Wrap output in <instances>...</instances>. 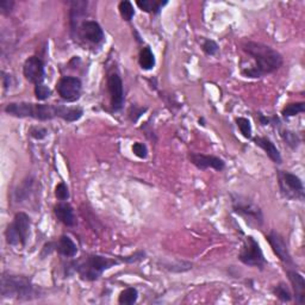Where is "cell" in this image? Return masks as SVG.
Instances as JSON below:
<instances>
[{"label":"cell","mask_w":305,"mask_h":305,"mask_svg":"<svg viewBox=\"0 0 305 305\" xmlns=\"http://www.w3.org/2000/svg\"><path fill=\"white\" fill-rule=\"evenodd\" d=\"M138 292L135 288H128L120 292L118 297V303L122 305H132L137 302Z\"/></svg>","instance_id":"7402d4cb"},{"label":"cell","mask_w":305,"mask_h":305,"mask_svg":"<svg viewBox=\"0 0 305 305\" xmlns=\"http://www.w3.org/2000/svg\"><path fill=\"white\" fill-rule=\"evenodd\" d=\"M5 112L18 118H34L38 120H50L61 118L66 122H77L83 117L81 107H69L54 104H34V102H10L6 105Z\"/></svg>","instance_id":"6da1fadb"},{"label":"cell","mask_w":305,"mask_h":305,"mask_svg":"<svg viewBox=\"0 0 305 305\" xmlns=\"http://www.w3.org/2000/svg\"><path fill=\"white\" fill-rule=\"evenodd\" d=\"M118 10L120 16L126 22H130V20L134 18L135 16V10H134V6L130 1H128V0H123V1L119 2L118 5Z\"/></svg>","instance_id":"cb8c5ba5"},{"label":"cell","mask_w":305,"mask_h":305,"mask_svg":"<svg viewBox=\"0 0 305 305\" xmlns=\"http://www.w3.org/2000/svg\"><path fill=\"white\" fill-rule=\"evenodd\" d=\"M132 153H134L137 158L146 159L148 155L147 146L144 143H141V142H136V143H134V146H132Z\"/></svg>","instance_id":"1f68e13d"},{"label":"cell","mask_w":305,"mask_h":305,"mask_svg":"<svg viewBox=\"0 0 305 305\" xmlns=\"http://www.w3.org/2000/svg\"><path fill=\"white\" fill-rule=\"evenodd\" d=\"M202 48H203L204 53L206 54V55H210V56L216 55L219 50L218 44H217L213 40H205L203 45H202Z\"/></svg>","instance_id":"f546056e"},{"label":"cell","mask_w":305,"mask_h":305,"mask_svg":"<svg viewBox=\"0 0 305 305\" xmlns=\"http://www.w3.org/2000/svg\"><path fill=\"white\" fill-rule=\"evenodd\" d=\"M288 276L292 286H294L295 298L298 304L305 303V280L301 273L296 271H288Z\"/></svg>","instance_id":"9a60e30c"},{"label":"cell","mask_w":305,"mask_h":305,"mask_svg":"<svg viewBox=\"0 0 305 305\" xmlns=\"http://www.w3.org/2000/svg\"><path fill=\"white\" fill-rule=\"evenodd\" d=\"M107 91L110 95V102L112 111L122 110L124 105V91H123V81L118 73H111L107 77Z\"/></svg>","instance_id":"8fae6325"},{"label":"cell","mask_w":305,"mask_h":305,"mask_svg":"<svg viewBox=\"0 0 305 305\" xmlns=\"http://www.w3.org/2000/svg\"><path fill=\"white\" fill-rule=\"evenodd\" d=\"M243 50L255 61L253 67L242 69V74L246 78H261L278 71L283 66L282 54L270 45L249 41L243 44Z\"/></svg>","instance_id":"7a4b0ae2"},{"label":"cell","mask_w":305,"mask_h":305,"mask_svg":"<svg viewBox=\"0 0 305 305\" xmlns=\"http://www.w3.org/2000/svg\"><path fill=\"white\" fill-rule=\"evenodd\" d=\"M238 259L242 264L247 266H252V267H265L267 261H266L264 253L260 248V244L253 236L246 237L242 249H241Z\"/></svg>","instance_id":"52a82bcc"},{"label":"cell","mask_w":305,"mask_h":305,"mask_svg":"<svg viewBox=\"0 0 305 305\" xmlns=\"http://www.w3.org/2000/svg\"><path fill=\"white\" fill-rule=\"evenodd\" d=\"M273 292H274V295H276L282 302H290L292 300V295H291V292H290L289 288L283 283L279 284V285H277L276 288H274Z\"/></svg>","instance_id":"4316f807"},{"label":"cell","mask_w":305,"mask_h":305,"mask_svg":"<svg viewBox=\"0 0 305 305\" xmlns=\"http://www.w3.org/2000/svg\"><path fill=\"white\" fill-rule=\"evenodd\" d=\"M232 209L238 216L243 217L246 223L254 228H260L264 224V215L258 205L242 196L232 197Z\"/></svg>","instance_id":"5b68a950"},{"label":"cell","mask_w":305,"mask_h":305,"mask_svg":"<svg viewBox=\"0 0 305 305\" xmlns=\"http://www.w3.org/2000/svg\"><path fill=\"white\" fill-rule=\"evenodd\" d=\"M138 7L142 11L146 12H154L155 14H158L160 11L162 10L165 5H167V1H156V0H138L137 2Z\"/></svg>","instance_id":"44dd1931"},{"label":"cell","mask_w":305,"mask_h":305,"mask_svg":"<svg viewBox=\"0 0 305 305\" xmlns=\"http://www.w3.org/2000/svg\"><path fill=\"white\" fill-rule=\"evenodd\" d=\"M119 261L114 259L105 258L101 255H89L85 256L83 260L75 264L74 270L78 272L79 277L86 282H95L108 268L118 265Z\"/></svg>","instance_id":"277c9868"},{"label":"cell","mask_w":305,"mask_h":305,"mask_svg":"<svg viewBox=\"0 0 305 305\" xmlns=\"http://www.w3.org/2000/svg\"><path fill=\"white\" fill-rule=\"evenodd\" d=\"M56 91L63 101L74 102L80 98L83 84L77 77H63L57 83Z\"/></svg>","instance_id":"30bf717a"},{"label":"cell","mask_w":305,"mask_h":305,"mask_svg":"<svg viewBox=\"0 0 305 305\" xmlns=\"http://www.w3.org/2000/svg\"><path fill=\"white\" fill-rule=\"evenodd\" d=\"M282 137L284 138V141L288 143V146H290L292 149H296L300 144V138L298 136L295 134V132L289 131V130H284L282 131Z\"/></svg>","instance_id":"83f0119b"},{"label":"cell","mask_w":305,"mask_h":305,"mask_svg":"<svg viewBox=\"0 0 305 305\" xmlns=\"http://www.w3.org/2000/svg\"><path fill=\"white\" fill-rule=\"evenodd\" d=\"M259 119H260L262 125H267L268 123H270V119H268L267 117H265L264 114H261V113H259Z\"/></svg>","instance_id":"74e56055"},{"label":"cell","mask_w":305,"mask_h":305,"mask_svg":"<svg viewBox=\"0 0 305 305\" xmlns=\"http://www.w3.org/2000/svg\"><path fill=\"white\" fill-rule=\"evenodd\" d=\"M55 197L59 199V201H61V202L67 201V199L69 198L68 186L66 185L65 183H60L59 185L56 186V189H55Z\"/></svg>","instance_id":"4dcf8cb0"},{"label":"cell","mask_w":305,"mask_h":305,"mask_svg":"<svg viewBox=\"0 0 305 305\" xmlns=\"http://www.w3.org/2000/svg\"><path fill=\"white\" fill-rule=\"evenodd\" d=\"M190 161L192 162L198 170L205 171L207 168H212L215 171H223L225 167V162L222 159L212 155H203L198 153H190Z\"/></svg>","instance_id":"4fadbf2b"},{"label":"cell","mask_w":305,"mask_h":305,"mask_svg":"<svg viewBox=\"0 0 305 305\" xmlns=\"http://www.w3.org/2000/svg\"><path fill=\"white\" fill-rule=\"evenodd\" d=\"M254 143L267 154L268 158H270L274 164H282V155H280V152L278 150L276 144H274L270 138L260 137V136H259V137L254 138Z\"/></svg>","instance_id":"2e32d148"},{"label":"cell","mask_w":305,"mask_h":305,"mask_svg":"<svg viewBox=\"0 0 305 305\" xmlns=\"http://www.w3.org/2000/svg\"><path fill=\"white\" fill-rule=\"evenodd\" d=\"M50 89L47 85H44L43 83L35 85V96L38 101H45L50 97Z\"/></svg>","instance_id":"f1b7e54d"},{"label":"cell","mask_w":305,"mask_h":305,"mask_svg":"<svg viewBox=\"0 0 305 305\" xmlns=\"http://www.w3.org/2000/svg\"><path fill=\"white\" fill-rule=\"evenodd\" d=\"M11 84V75L2 73V85H4V89H7Z\"/></svg>","instance_id":"8d00e7d4"},{"label":"cell","mask_w":305,"mask_h":305,"mask_svg":"<svg viewBox=\"0 0 305 305\" xmlns=\"http://www.w3.org/2000/svg\"><path fill=\"white\" fill-rule=\"evenodd\" d=\"M138 63H140L141 68L144 71H150L155 66V56L150 49V47H144L141 50L140 57H138Z\"/></svg>","instance_id":"ffe728a7"},{"label":"cell","mask_w":305,"mask_h":305,"mask_svg":"<svg viewBox=\"0 0 305 305\" xmlns=\"http://www.w3.org/2000/svg\"><path fill=\"white\" fill-rule=\"evenodd\" d=\"M32 184H34V181H32L31 178L24 180V183L19 187H18L16 191L17 202H23L24 199H26L29 197L30 192H31V189H32Z\"/></svg>","instance_id":"d4e9b609"},{"label":"cell","mask_w":305,"mask_h":305,"mask_svg":"<svg viewBox=\"0 0 305 305\" xmlns=\"http://www.w3.org/2000/svg\"><path fill=\"white\" fill-rule=\"evenodd\" d=\"M279 185L282 193L289 199H301L304 198V186L303 181L296 174L290 172L279 171Z\"/></svg>","instance_id":"9c48e42d"},{"label":"cell","mask_w":305,"mask_h":305,"mask_svg":"<svg viewBox=\"0 0 305 305\" xmlns=\"http://www.w3.org/2000/svg\"><path fill=\"white\" fill-rule=\"evenodd\" d=\"M29 134L31 137H34L35 140H43V138L47 137L48 130L45 128H42V126H32L30 129Z\"/></svg>","instance_id":"d6a6232c"},{"label":"cell","mask_w":305,"mask_h":305,"mask_svg":"<svg viewBox=\"0 0 305 305\" xmlns=\"http://www.w3.org/2000/svg\"><path fill=\"white\" fill-rule=\"evenodd\" d=\"M87 1H81V0H77V1L71 2V26L72 32H75V30L79 28V25L84 20L81 18L86 14L87 8Z\"/></svg>","instance_id":"e0dca14e"},{"label":"cell","mask_w":305,"mask_h":305,"mask_svg":"<svg viewBox=\"0 0 305 305\" xmlns=\"http://www.w3.org/2000/svg\"><path fill=\"white\" fill-rule=\"evenodd\" d=\"M30 217L24 212H18L13 222L5 231L6 242L11 246H25L30 234Z\"/></svg>","instance_id":"8992f818"},{"label":"cell","mask_w":305,"mask_h":305,"mask_svg":"<svg viewBox=\"0 0 305 305\" xmlns=\"http://www.w3.org/2000/svg\"><path fill=\"white\" fill-rule=\"evenodd\" d=\"M304 111H305V104L303 102H292V104H288L283 108L282 114L284 117H286V118H289V117L297 116L298 113H303Z\"/></svg>","instance_id":"603a6c76"},{"label":"cell","mask_w":305,"mask_h":305,"mask_svg":"<svg viewBox=\"0 0 305 305\" xmlns=\"http://www.w3.org/2000/svg\"><path fill=\"white\" fill-rule=\"evenodd\" d=\"M268 243L271 244L272 249H273L274 254L280 259L285 264H292V258L290 254L288 246H286L285 240L280 234H278L276 231H272L266 236Z\"/></svg>","instance_id":"5bb4252c"},{"label":"cell","mask_w":305,"mask_h":305,"mask_svg":"<svg viewBox=\"0 0 305 305\" xmlns=\"http://www.w3.org/2000/svg\"><path fill=\"white\" fill-rule=\"evenodd\" d=\"M54 213L60 222L63 223L66 226L75 225V216L74 210L68 203H60L54 207Z\"/></svg>","instance_id":"ac0fdd59"},{"label":"cell","mask_w":305,"mask_h":305,"mask_svg":"<svg viewBox=\"0 0 305 305\" xmlns=\"http://www.w3.org/2000/svg\"><path fill=\"white\" fill-rule=\"evenodd\" d=\"M55 248L60 254L66 256V258H74L78 254V247L74 243V241L67 235H62L59 238V241L55 243Z\"/></svg>","instance_id":"d6986e66"},{"label":"cell","mask_w":305,"mask_h":305,"mask_svg":"<svg viewBox=\"0 0 305 305\" xmlns=\"http://www.w3.org/2000/svg\"><path fill=\"white\" fill-rule=\"evenodd\" d=\"M75 34L81 42L93 47L101 45L105 40L104 31L96 20H84L75 30Z\"/></svg>","instance_id":"ba28073f"},{"label":"cell","mask_w":305,"mask_h":305,"mask_svg":"<svg viewBox=\"0 0 305 305\" xmlns=\"http://www.w3.org/2000/svg\"><path fill=\"white\" fill-rule=\"evenodd\" d=\"M23 74L29 83L35 84V85L42 84L45 77L44 62L37 56L29 57L23 66Z\"/></svg>","instance_id":"7c38bea8"},{"label":"cell","mask_w":305,"mask_h":305,"mask_svg":"<svg viewBox=\"0 0 305 305\" xmlns=\"http://www.w3.org/2000/svg\"><path fill=\"white\" fill-rule=\"evenodd\" d=\"M235 122H236L237 128L240 129L241 134L243 135V137L246 138L252 137V124H250L249 119L243 118V117H238Z\"/></svg>","instance_id":"484cf974"},{"label":"cell","mask_w":305,"mask_h":305,"mask_svg":"<svg viewBox=\"0 0 305 305\" xmlns=\"http://www.w3.org/2000/svg\"><path fill=\"white\" fill-rule=\"evenodd\" d=\"M14 6V1L12 0H1L0 1V12H1L4 16H7L12 12V8Z\"/></svg>","instance_id":"e575fe53"},{"label":"cell","mask_w":305,"mask_h":305,"mask_svg":"<svg viewBox=\"0 0 305 305\" xmlns=\"http://www.w3.org/2000/svg\"><path fill=\"white\" fill-rule=\"evenodd\" d=\"M0 292H1L2 298L31 301L41 297L43 291L40 286L35 285L29 278L13 276V274H2Z\"/></svg>","instance_id":"3957f363"},{"label":"cell","mask_w":305,"mask_h":305,"mask_svg":"<svg viewBox=\"0 0 305 305\" xmlns=\"http://www.w3.org/2000/svg\"><path fill=\"white\" fill-rule=\"evenodd\" d=\"M144 256H146V254H144V252H136L135 254H132L130 256H125V258L122 259V261L126 262V264H134V262H137V261H141L143 260Z\"/></svg>","instance_id":"d590c367"},{"label":"cell","mask_w":305,"mask_h":305,"mask_svg":"<svg viewBox=\"0 0 305 305\" xmlns=\"http://www.w3.org/2000/svg\"><path fill=\"white\" fill-rule=\"evenodd\" d=\"M199 124L201 125H205V123H204V118H199Z\"/></svg>","instance_id":"f35d334b"},{"label":"cell","mask_w":305,"mask_h":305,"mask_svg":"<svg viewBox=\"0 0 305 305\" xmlns=\"http://www.w3.org/2000/svg\"><path fill=\"white\" fill-rule=\"evenodd\" d=\"M147 111V107H138L134 105V106H131L129 108V117H130V119L132 122H136L140 117Z\"/></svg>","instance_id":"836d02e7"}]
</instances>
